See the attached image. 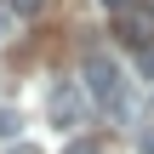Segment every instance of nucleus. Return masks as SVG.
Wrapping results in <instances>:
<instances>
[{
    "label": "nucleus",
    "mask_w": 154,
    "mask_h": 154,
    "mask_svg": "<svg viewBox=\"0 0 154 154\" xmlns=\"http://www.w3.org/2000/svg\"><path fill=\"white\" fill-rule=\"evenodd\" d=\"M86 97H97L109 114H126V97H120V63H114V57H103V51L86 57Z\"/></svg>",
    "instance_id": "obj_1"
},
{
    "label": "nucleus",
    "mask_w": 154,
    "mask_h": 154,
    "mask_svg": "<svg viewBox=\"0 0 154 154\" xmlns=\"http://www.w3.org/2000/svg\"><path fill=\"white\" fill-rule=\"evenodd\" d=\"M46 109H51V126H80V109H86V86H51V97H46Z\"/></svg>",
    "instance_id": "obj_2"
},
{
    "label": "nucleus",
    "mask_w": 154,
    "mask_h": 154,
    "mask_svg": "<svg viewBox=\"0 0 154 154\" xmlns=\"http://www.w3.org/2000/svg\"><path fill=\"white\" fill-rule=\"evenodd\" d=\"M120 29H126V40H149L154 17H149V11H131V6H120Z\"/></svg>",
    "instance_id": "obj_3"
},
{
    "label": "nucleus",
    "mask_w": 154,
    "mask_h": 154,
    "mask_svg": "<svg viewBox=\"0 0 154 154\" xmlns=\"http://www.w3.org/2000/svg\"><path fill=\"white\" fill-rule=\"evenodd\" d=\"M40 6H46V0H11V11H17V17H40Z\"/></svg>",
    "instance_id": "obj_4"
},
{
    "label": "nucleus",
    "mask_w": 154,
    "mask_h": 154,
    "mask_svg": "<svg viewBox=\"0 0 154 154\" xmlns=\"http://www.w3.org/2000/svg\"><path fill=\"white\" fill-rule=\"evenodd\" d=\"M63 154H103V149H97L91 137H74V143H69V149H63Z\"/></svg>",
    "instance_id": "obj_5"
},
{
    "label": "nucleus",
    "mask_w": 154,
    "mask_h": 154,
    "mask_svg": "<svg viewBox=\"0 0 154 154\" xmlns=\"http://www.w3.org/2000/svg\"><path fill=\"white\" fill-rule=\"evenodd\" d=\"M0 137H17V114L11 109H0Z\"/></svg>",
    "instance_id": "obj_6"
},
{
    "label": "nucleus",
    "mask_w": 154,
    "mask_h": 154,
    "mask_svg": "<svg viewBox=\"0 0 154 154\" xmlns=\"http://www.w3.org/2000/svg\"><path fill=\"white\" fill-rule=\"evenodd\" d=\"M137 69H143V74H154V46H143V51H137Z\"/></svg>",
    "instance_id": "obj_7"
},
{
    "label": "nucleus",
    "mask_w": 154,
    "mask_h": 154,
    "mask_svg": "<svg viewBox=\"0 0 154 154\" xmlns=\"http://www.w3.org/2000/svg\"><path fill=\"white\" fill-rule=\"evenodd\" d=\"M143 154H154V131H143Z\"/></svg>",
    "instance_id": "obj_8"
},
{
    "label": "nucleus",
    "mask_w": 154,
    "mask_h": 154,
    "mask_svg": "<svg viewBox=\"0 0 154 154\" xmlns=\"http://www.w3.org/2000/svg\"><path fill=\"white\" fill-rule=\"evenodd\" d=\"M149 103H154V97H149Z\"/></svg>",
    "instance_id": "obj_9"
}]
</instances>
